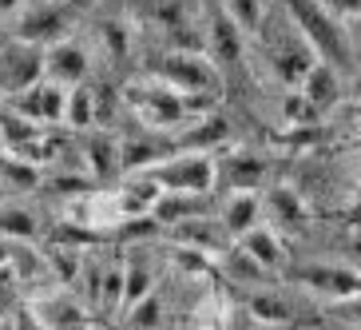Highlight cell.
Masks as SVG:
<instances>
[{
  "instance_id": "14",
  "label": "cell",
  "mask_w": 361,
  "mask_h": 330,
  "mask_svg": "<svg viewBox=\"0 0 361 330\" xmlns=\"http://www.w3.org/2000/svg\"><path fill=\"white\" fill-rule=\"evenodd\" d=\"M298 92H302V96H306L310 104L326 116V112H334V107L341 104V96H345V76H341L334 64H326V60H314L310 72L302 76Z\"/></svg>"
},
{
  "instance_id": "10",
  "label": "cell",
  "mask_w": 361,
  "mask_h": 330,
  "mask_svg": "<svg viewBox=\"0 0 361 330\" xmlns=\"http://www.w3.org/2000/svg\"><path fill=\"white\" fill-rule=\"evenodd\" d=\"M87 72H92V52H87L84 40L60 36V40L44 44V80L75 88V84H84L87 80Z\"/></svg>"
},
{
  "instance_id": "20",
  "label": "cell",
  "mask_w": 361,
  "mask_h": 330,
  "mask_svg": "<svg viewBox=\"0 0 361 330\" xmlns=\"http://www.w3.org/2000/svg\"><path fill=\"white\" fill-rule=\"evenodd\" d=\"M64 28H68V12L60 8L56 0H40L36 12H28V8L20 12V36L24 40L52 44V40H60V36H68Z\"/></svg>"
},
{
  "instance_id": "24",
  "label": "cell",
  "mask_w": 361,
  "mask_h": 330,
  "mask_svg": "<svg viewBox=\"0 0 361 330\" xmlns=\"http://www.w3.org/2000/svg\"><path fill=\"white\" fill-rule=\"evenodd\" d=\"M99 124V100L96 92L84 84H75L68 88V100H64V128L68 131H87V128H96Z\"/></svg>"
},
{
  "instance_id": "3",
  "label": "cell",
  "mask_w": 361,
  "mask_h": 330,
  "mask_svg": "<svg viewBox=\"0 0 361 330\" xmlns=\"http://www.w3.org/2000/svg\"><path fill=\"white\" fill-rule=\"evenodd\" d=\"M123 100H128V107L135 112L139 124H143L147 131H159V136L175 131L183 119L191 116L183 92H175L171 84H163L159 76H151V80H143V84H131L128 92H123Z\"/></svg>"
},
{
  "instance_id": "9",
  "label": "cell",
  "mask_w": 361,
  "mask_h": 330,
  "mask_svg": "<svg viewBox=\"0 0 361 330\" xmlns=\"http://www.w3.org/2000/svg\"><path fill=\"white\" fill-rule=\"evenodd\" d=\"M202 52L211 56L223 72L234 64H243V56H246V33L231 20V12H226L219 0L207 4V48H202Z\"/></svg>"
},
{
  "instance_id": "36",
  "label": "cell",
  "mask_w": 361,
  "mask_h": 330,
  "mask_svg": "<svg viewBox=\"0 0 361 330\" xmlns=\"http://www.w3.org/2000/svg\"><path fill=\"white\" fill-rule=\"evenodd\" d=\"M0 143H4V139H0Z\"/></svg>"
},
{
  "instance_id": "35",
  "label": "cell",
  "mask_w": 361,
  "mask_h": 330,
  "mask_svg": "<svg viewBox=\"0 0 361 330\" xmlns=\"http://www.w3.org/2000/svg\"><path fill=\"white\" fill-rule=\"evenodd\" d=\"M4 195H8V191H4V187H0V199H4Z\"/></svg>"
},
{
  "instance_id": "7",
  "label": "cell",
  "mask_w": 361,
  "mask_h": 330,
  "mask_svg": "<svg viewBox=\"0 0 361 330\" xmlns=\"http://www.w3.org/2000/svg\"><path fill=\"white\" fill-rule=\"evenodd\" d=\"M40 76H44V44L16 36L0 48V96L4 100L16 96L20 88L36 84Z\"/></svg>"
},
{
  "instance_id": "23",
  "label": "cell",
  "mask_w": 361,
  "mask_h": 330,
  "mask_svg": "<svg viewBox=\"0 0 361 330\" xmlns=\"http://www.w3.org/2000/svg\"><path fill=\"white\" fill-rule=\"evenodd\" d=\"M191 215H207V195H191V191H163L151 207V223L171 227V223H183Z\"/></svg>"
},
{
  "instance_id": "5",
  "label": "cell",
  "mask_w": 361,
  "mask_h": 330,
  "mask_svg": "<svg viewBox=\"0 0 361 330\" xmlns=\"http://www.w3.org/2000/svg\"><path fill=\"white\" fill-rule=\"evenodd\" d=\"M255 36L262 40L266 68H270V76H274L282 88H298V84H302V76L310 72V64L318 60V56H314V48L298 36V28L290 20H286V28H282L278 36H270L266 28H258Z\"/></svg>"
},
{
  "instance_id": "31",
  "label": "cell",
  "mask_w": 361,
  "mask_h": 330,
  "mask_svg": "<svg viewBox=\"0 0 361 330\" xmlns=\"http://www.w3.org/2000/svg\"><path fill=\"white\" fill-rule=\"evenodd\" d=\"M28 8V0H0V24L20 20V12Z\"/></svg>"
},
{
  "instance_id": "1",
  "label": "cell",
  "mask_w": 361,
  "mask_h": 330,
  "mask_svg": "<svg viewBox=\"0 0 361 330\" xmlns=\"http://www.w3.org/2000/svg\"><path fill=\"white\" fill-rule=\"evenodd\" d=\"M282 12H286V20L298 28V36L314 48L318 60L334 64L341 76H350V68L357 64V48H353L350 24L341 20V16H334L322 0H282Z\"/></svg>"
},
{
  "instance_id": "34",
  "label": "cell",
  "mask_w": 361,
  "mask_h": 330,
  "mask_svg": "<svg viewBox=\"0 0 361 330\" xmlns=\"http://www.w3.org/2000/svg\"><path fill=\"white\" fill-rule=\"evenodd\" d=\"M8 259H12V243H8V239H0V271L8 266Z\"/></svg>"
},
{
  "instance_id": "15",
  "label": "cell",
  "mask_w": 361,
  "mask_h": 330,
  "mask_svg": "<svg viewBox=\"0 0 361 330\" xmlns=\"http://www.w3.org/2000/svg\"><path fill=\"white\" fill-rule=\"evenodd\" d=\"M84 163H87V175L92 183H107L123 175V163H119V139L111 131H99V128H87L84 131Z\"/></svg>"
},
{
  "instance_id": "19",
  "label": "cell",
  "mask_w": 361,
  "mask_h": 330,
  "mask_svg": "<svg viewBox=\"0 0 361 330\" xmlns=\"http://www.w3.org/2000/svg\"><path fill=\"white\" fill-rule=\"evenodd\" d=\"M0 239L8 243H36L40 239V215L16 195L0 199Z\"/></svg>"
},
{
  "instance_id": "18",
  "label": "cell",
  "mask_w": 361,
  "mask_h": 330,
  "mask_svg": "<svg viewBox=\"0 0 361 330\" xmlns=\"http://www.w3.org/2000/svg\"><path fill=\"white\" fill-rule=\"evenodd\" d=\"M234 243L243 247L246 255L255 259L258 266H262L266 275H274V271H282V266H286V251H282V239H278V231L270 223H258V227H250V231L246 235H238V239H234Z\"/></svg>"
},
{
  "instance_id": "16",
  "label": "cell",
  "mask_w": 361,
  "mask_h": 330,
  "mask_svg": "<svg viewBox=\"0 0 361 330\" xmlns=\"http://www.w3.org/2000/svg\"><path fill=\"white\" fill-rule=\"evenodd\" d=\"M219 219H223V227H226L231 239H238V235H246L250 227H258L266 219V207H262L258 187H234V191L226 195Z\"/></svg>"
},
{
  "instance_id": "25",
  "label": "cell",
  "mask_w": 361,
  "mask_h": 330,
  "mask_svg": "<svg viewBox=\"0 0 361 330\" xmlns=\"http://www.w3.org/2000/svg\"><path fill=\"white\" fill-rule=\"evenodd\" d=\"M163 155H171V143L159 139V136H151V139H119V163H123V171H147V167H155Z\"/></svg>"
},
{
  "instance_id": "4",
  "label": "cell",
  "mask_w": 361,
  "mask_h": 330,
  "mask_svg": "<svg viewBox=\"0 0 361 330\" xmlns=\"http://www.w3.org/2000/svg\"><path fill=\"white\" fill-rule=\"evenodd\" d=\"M155 175L163 191H191V195H211L219 183V160L214 151H191L183 148L175 155H163L155 167H147Z\"/></svg>"
},
{
  "instance_id": "12",
  "label": "cell",
  "mask_w": 361,
  "mask_h": 330,
  "mask_svg": "<svg viewBox=\"0 0 361 330\" xmlns=\"http://www.w3.org/2000/svg\"><path fill=\"white\" fill-rule=\"evenodd\" d=\"M231 139V128H226V119L219 112H191V116L183 119L179 128L171 131V143L175 148H191V151H219Z\"/></svg>"
},
{
  "instance_id": "13",
  "label": "cell",
  "mask_w": 361,
  "mask_h": 330,
  "mask_svg": "<svg viewBox=\"0 0 361 330\" xmlns=\"http://www.w3.org/2000/svg\"><path fill=\"white\" fill-rule=\"evenodd\" d=\"M111 191H116L123 219H151V207L163 195V187L155 183L151 171H123V183H116Z\"/></svg>"
},
{
  "instance_id": "29",
  "label": "cell",
  "mask_w": 361,
  "mask_h": 330,
  "mask_svg": "<svg viewBox=\"0 0 361 330\" xmlns=\"http://www.w3.org/2000/svg\"><path fill=\"white\" fill-rule=\"evenodd\" d=\"M322 112L314 104H310L298 88H286V96H282V119H286V128H306V124H314Z\"/></svg>"
},
{
  "instance_id": "22",
  "label": "cell",
  "mask_w": 361,
  "mask_h": 330,
  "mask_svg": "<svg viewBox=\"0 0 361 330\" xmlns=\"http://www.w3.org/2000/svg\"><path fill=\"white\" fill-rule=\"evenodd\" d=\"M143 251H147V247H131V255L123 259V307H119V314H123L131 302H139L143 295L155 290V266L147 263Z\"/></svg>"
},
{
  "instance_id": "33",
  "label": "cell",
  "mask_w": 361,
  "mask_h": 330,
  "mask_svg": "<svg viewBox=\"0 0 361 330\" xmlns=\"http://www.w3.org/2000/svg\"><path fill=\"white\" fill-rule=\"evenodd\" d=\"M350 24V36H353V48L361 52V16H353V20H345Z\"/></svg>"
},
{
  "instance_id": "6",
  "label": "cell",
  "mask_w": 361,
  "mask_h": 330,
  "mask_svg": "<svg viewBox=\"0 0 361 330\" xmlns=\"http://www.w3.org/2000/svg\"><path fill=\"white\" fill-rule=\"evenodd\" d=\"M298 283L306 295L322 298L326 307H341V302L361 295V271L345 263H310L298 271Z\"/></svg>"
},
{
  "instance_id": "21",
  "label": "cell",
  "mask_w": 361,
  "mask_h": 330,
  "mask_svg": "<svg viewBox=\"0 0 361 330\" xmlns=\"http://www.w3.org/2000/svg\"><path fill=\"white\" fill-rule=\"evenodd\" d=\"M44 179L40 163L24 160V155H16V151H4L0 148V187L8 195H24V191H36Z\"/></svg>"
},
{
  "instance_id": "28",
  "label": "cell",
  "mask_w": 361,
  "mask_h": 330,
  "mask_svg": "<svg viewBox=\"0 0 361 330\" xmlns=\"http://www.w3.org/2000/svg\"><path fill=\"white\" fill-rule=\"evenodd\" d=\"M226 12H231V20L243 28L246 36H255L266 20V0H219Z\"/></svg>"
},
{
  "instance_id": "17",
  "label": "cell",
  "mask_w": 361,
  "mask_h": 330,
  "mask_svg": "<svg viewBox=\"0 0 361 330\" xmlns=\"http://www.w3.org/2000/svg\"><path fill=\"white\" fill-rule=\"evenodd\" d=\"M262 207H266V219H270L274 231L302 235L310 227V211H306V203H302V195H298L294 187H270V191L262 195Z\"/></svg>"
},
{
  "instance_id": "32",
  "label": "cell",
  "mask_w": 361,
  "mask_h": 330,
  "mask_svg": "<svg viewBox=\"0 0 361 330\" xmlns=\"http://www.w3.org/2000/svg\"><path fill=\"white\" fill-rule=\"evenodd\" d=\"M345 80H350V96H353V100H357V104H361V60H357V64L350 68V76H345Z\"/></svg>"
},
{
  "instance_id": "11",
  "label": "cell",
  "mask_w": 361,
  "mask_h": 330,
  "mask_svg": "<svg viewBox=\"0 0 361 330\" xmlns=\"http://www.w3.org/2000/svg\"><path fill=\"white\" fill-rule=\"evenodd\" d=\"M28 307L36 314V326H92V307L84 298H75L72 287H60V283Z\"/></svg>"
},
{
  "instance_id": "27",
  "label": "cell",
  "mask_w": 361,
  "mask_h": 330,
  "mask_svg": "<svg viewBox=\"0 0 361 330\" xmlns=\"http://www.w3.org/2000/svg\"><path fill=\"white\" fill-rule=\"evenodd\" d=\"M123 322H128V326H167L159 290H151V295H143L139 302H131V307L123 310Z\"/></svg>"
},
{
  "instance_id": "8",
  "label": "cell",
  "mask_w": 361,
  "mask_h": 330,
  "mask_svg": "<svg viewBox=\"0 0 361 330\" xmlns=\"http://www.w3.org/2000/svg\"><path fill=\"white\" fill-rule=\"evenodd\" d=\"M64 100H68V88L40 76L36 84H28L16 96H8V112L32 119L40 128H56V124H64Z\"/></svg>"
},
{
  "instance_id": "30",
  "label": "cell",
  "mask_w": 361,
  "mask_h": 330,
  "mask_svg": "<svg viewBox=\"0 0 361 330\" xmlns=\"http://www.w3.org/2000/svg\"><path fill=\"white\" fill-rule=\"evenodd\" d=\"M334 16H341V20H353V16H361V0H322Z\"/></svg>"
},
{
  "instance_id": "26",
  "label": "cell",
  "mask_w": 361,
  "mask_h": 330,
  "mask_svg": "<svg viewBox=\"0 0 361 330\" xmlns=\"http://www.w3.org/2000/svg\"><path fill=\"white\" fill-rule=\"evenodd\" d=\"M246 314L255 319V326H290V322H294V310H290L282 298H274V295L255 298V302L246 307Z\"/></svg>"
},
{
  "instance_id": "2",
  "label": "cell",
  "mask_w": 361,
  "mask_h": 330,
  "mask_svg": "<svg viewBox=\"0 0 361 330\" xmlns=\"http://www.w3.org/2000/svg\"><path fill=\"white\" fill-rule=\"evenodd\" d=\"M151 76H159L163 84L183 92V100H187L191 112L214 107L219 104V92L226 84V72L207 52H199V48H171V52H163L151 64Z\"/></svg>"
}]
</instances>
